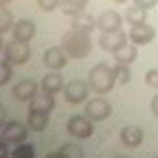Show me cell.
<instances>
[{
    "instance_id": "obj_1",
    "label": "cell",
    "mask_w": 158,
    "mask_h": 158,
    "mask_svg": "<svg viewBox=\"0 0 158 158\" xmlns=\"http://www.w3.org/2000/svg\"><path fill=\"white\" fill-rule=\"evenodd\" d=\"M60 46L65 49V52L71 59L79 60V59H85L90 54L92 48H94V43H92L90 33L71 29L62 36Z\"/></svg>"
},
{
    "instance_id": "obj_2",
    "label": "cell",
    "mask_w": 158,
    "mask_h": 158,
    "mask_svg": "<svg viewBox=\"0 0 158 158\" xmlns=\"http://www.w3.org/2000/svg\"><path fill=\"white\" fill-rule=\"evenodd\" d=\"M89 84L90 89L95 92L97 95H106L114 89L117 82V76L114 67H109L108 63H97L94 68L89 71Z\"/></svg>"
},
{
    "instance_id": "obj_3",
    "label": "cell",
    "mask_w": 158,
    "mask_h": 158,
    "mask_svg": "<svg viewBox=\"0 0 158 158\" xmlns=\"http://www.w3.org/2000/svg\"><path fill=\"white\" fill-rule=\"evenodd\" d=\"M32 51L27 41L11 40L2 48V59H8L13 65H25L30 60Z\"/></svg>"
},
{
    "instance_id": "obj_4",
    "label": "cell",
    "mask_w": 158,
    "mask_h": 158,
    "mask_svg": "<svg viewBox=\"0 0 158 158\" xmlns=\"http://www.w3.org/2000/svg\"><path fill=\"white\" fill-rule=\"evenodd\" d=\"M90 84L84 79H71L70 82L65 84L63 87V98L67 103L71 104H81L87 100L89 92H90Z\"/></svg>"
},
{
    "instance_id": "obj_5",
    "label": "cell",
    "mask_w": 158,
    "mask_h": 158,
    "mask_svg": "<svg viewBox=\"0 0 158 158\" xmlns=\"http://www.w3.org/2000/svg\"><path fill=\"white\" fill-rule=\"evenodd\" d=\"M67 131L76 139H89L95 131L94 120L84 114V115H73L67 122Z\"/></svg>"
},
{
    "instance_id": "obj_6",
    "label": "cell",
    "mask_w": 158,
    "mask_h": 158,
    "mask_svg": "<svg viewBox=\"0 0 158 158\" xmlns=\"http://www.w3.org/2000/svg\"><path fill=\"white\" fill-rule=\"evenodd\" d=\"M84 114L94 122H103L112 115V106L108 100L95 97L85 103Z\"/></svg>"
},
{
    "instance_id": "obj_7",
    "label": "cell",
    "mask_w": 158,
    "mask_h": 158,
    "mask_svg": "<svg viewBox=\"0 0 158 158\" xmlns=\"http://www.w3.org/2000/svg\"><path fill=\"white\" fill-rule=\"evenodd\" d=\"M128 33L123 30H115V32H101L98 38V44L104 52H114L117 49H120L123 44L128 43Z\"/></svg>"
},
{
    "instance_id": "obj_8",
    "label": "cell",
    "mask_w": 158,
    "mask_h": 158,
    "mask_svg": "<svg viewBox=\"0 0 158 158\" xmlns=\"http://www.w3.org/2000/svg\"><path fill=\"white\" fill-rule=\"evenodd\" d=\"M68 57L70 56L65 52V49L62 46H52V48H49V49L44 51V54H43V63H44L46 68L59 71L63 67H67Z\"/></svg>"
},
{
    "instance_id": "obj_9",
    "label": "cell",
    "mask_w": 158,
    "mask_h": 158,
    "mask_svg": "<svg viewBox=\"0 0 158 158\" xmlns=\"http://www.w3.org/2000/svg\"><path fill=\"white\" fill-rule=\"evenodd\" d=\"M27 136H29V131L21 122L11 120V122H5L2 125V138H5L11 144L25 142Z\"/></svg>"
},
{
    "instance_id": "obj_10",
    "label": "cell",
    "mask_w": 158,
    "mask_h": 158,
    "mask_svg": "<svg viewBox=\"0 0 158 158\" xmlns=\"http://www.w3.org/2000/svg\"><path fill=\"white\" fill-rule=\"evenodd\" d=\"M128 38L131 43H135L136 46H146L150 41H153L155 38V29L150 27L147 22H142L138 25H131V29L128 32Z\"/></svg>"
},
{
    "instance_id": "obj_11",
    "label": "cell",
    "mask_w": 158,
    "mask_h": 158,
    "mask_svg": "<svg viewBox=\"0 0 158 158\" xmlns=\"http://www.w3.org/2000/svg\"><path fill=\"white\" fill-rule=\"evenodd\" d=\"M122 15H118L117 11H104L97 18V29L100 32H115V30H122V24H123Z\"/></svg>"
},
{
    "instance_id": "obj_12",
    "label": "cell",
    "mask_w": 158,
    "mask_h": 158,
    "mask_svg": "<svg viewBox=\"0 0 158 158\" xmlns=\"http://www.w3.org/2000/svg\"><path fill=\"white\" fill-rule=\"evenodd\" d=\"M11 94L16 101H30L38 94V84L33 79H22L13 87Z\"/></svg>"
},
{
    "instance_id": "obj_13",
    "label": "cell",
    "mask_w": 158,
    "mask_h": 158,
    "mask_svg": "<svg viewBox=\"0 0 158 158\" xmlns=\"http://www.w3.org/2000/svg\"><path fill=\"white\" fill-rule=\"evenodd\" d=\"M56 108V100L52 94L48 92H41L36 94L30 101H29V111H36V112H44V114H51Z\"/></svg>"
},
{
    "instance_id": "obj_14",
    "label": "cell",
    "mask_w": 158,
    "mask_h": 158,
    "mask_svg": "<svg viewBox=\"0 0 158 158\" xmlns=\"http://www.w3.org/2000/svg\"><path fill=\"white\" fill-rule=\"evenodd\" d=\"M13 36L16 40H21V41H30V40L35 38V33H36V25L35 22L29 21V19H19L18 22H15L13 25Z\"/></svg>"
},
{
    "instance_id": "obj_15",
    "label": "cell",
    "mask_w": 158,
    "mask_h": 158,
    "mask_svg": "<svg viewBox=\"0 0 158 158\" xmlns=\"http://www.w3.org/2000/svg\"><path fill=\"white\" fill-rule=\"evenodd\" d=\"M120 141L127 147H138L144 141V131L138 125H127L120 131Z\"/></svg>"
},
{
    "instance_id": "obj_16",
    "label": "cell",
    "mask_w": 158,
    "mask_h": 158,
    "mask_svg": "<svg viewBox=\"0 0 158 158\" xmlns=\"http://www.w3.org/2000/svg\"><path fill=\"white\" fill-rule=\"evenodd\" d=\"M71 29L92 33V32L97 29V19L92 16L90 13H87L84 10L81 13H77V15L71 16Z\"/></svg>"
},
{
    "instance_id": "obj_17",
    "label": "cell",
    "mask_w": 158,
    "mask_h": 158,
    "mask_svg": "<svg viewBox=\"0 0 158 158\" xmlns=\"http://www.w3.org/2000/svg\"><path fill=\"white\" fill-rule=\"evenodd\" d=\"M40 87H41V90L48 92V94L56 95V94H59V92H62L63 87H65L63 76H62L59 71H54V70H52L51 73H48V74L41 79Z\"/></svg>"
},
{
    "instance_id": "obj_18",
    "label": "cell",
    "mask_w": 158,
    "mask_h": 158,
    "mask_svg": "<svg viewBox=\"0 0 158 158\" xmlns=\"http://www.w3.org/2000/svg\"><path fill=\"white\" fill-rule=\"evenodd\" d=\"M27 125L32 131H36V133H41L44 131L49 125V114L44 112H36V111H29L27 115Z\"/></svg>"
},
{
    "instance_id": "obj_19",
    "label": "cell",
    "mask_w": 158,
    "mask_h": 158,
    "mask_svg": "<svg viewBox=\"0 0 158 158\" xmlns=\"http://www.w3.org/2000/svg\"><path fill=\"white\" fill-rule=\"evenodd\" d=\"M138 57V49L136 44H123L120 49H117L114 52V59L117 63H125V65H131Z\"/></svg>"
},
{
    "instance_id": "obj_20",
    "label": "cell",
    "mask_w": 158,
    "mask_h": 158,
    "mask_svg": "<svg viewBox=\"0 0 158 158\" xmlns=\"http://www.w3.org/2000/svg\"><path fill=\"white\" fill-rule=\"evenodd\" d=\"M90 0H60L59 10L62 15L65 16H74L77 13H81L85 10Z\"/></svg>"
},
{
    "instance_id": "obj_21",
    "label": "cell",
    "mask_w": 158,
    "mask_h": 158,
    "mask_svg": "<svg viewBox=\"0 0 158 158\" xmlns=\"http://www.w3.org/2000/svg\"><path fill=\"white\" fill-rule=\"evenodd\" d=\"M125 21L130 24V25H138V24H142V22H147V10H144L138 5H131L125 10Z\"/></svg>"
},
{
    "instance_id": "obj_22",
    "label": "cell",
    "mask_w": 158,
    "mask_h": 158,
    "mask_svg": "<svg viewBox=\"0 0 158 158\" xmlns=\"http://www.w3.org/2000/svg\"><path fill=\"white\" fill-rule=\"evenodd\" d=\"M11 158H35V149L32 144L21 142L11 150Z\"/></svg>"
},
{
    "instance_id": "obj_23",
    "label": "cell",
    "mask_w": 158,
    "mask_h": 158,
    "mask_svg": "<svg viewBox=\"0 0 158 158\" xmlns=\"http://www.w3.org/2000/svg\"><path fill=\"white\" fill-rule=\"evenodd\" d=\"M13 25H15V21H13L11 11L6 8V5H2L0 6V32H2V35L11 30Z\"/></svg>"
},
{
    "instance_id": "obj_24",
    "label": "cell",
    "mask_w": 158,
    "mask_h": 158,
    "mask_svg": "<svg viewBox=\"0 0 158 158\" xmlns=\"http://www.w3.org/2000/svg\"><path fill=\"white\" fill-rule=\"evenodd\" d=\"M59 150L62 153V158H82L84 156V150L79 146H76V144H65Z\"/></svg>"
},
{
    "instance_id": "obj_25",
    "label": "cell",
    "mask_w": 158,
    "mask_h": 158,
    "mask_svg": "<svg viewBox=\"0 0 158 158\" xmlns=\"http://www.w3.org/2000/svg\"><path fill=\"white\" fill-rule=\"evenodd\" d=\"M114 70H115V76H117V82L120 85H127L130 82V79H131V71L128 68V65L117 63L114 67Z\"/></svg>"
},
{
    "instance_id": "obj_26",
    "label": "cell",
    "mask_w": 158,
    "mask_h": 158,
    "mask_svg": "<svg viewBox=\"0 0 158 158\" xmlns=\"http://www.w3.org/2000/svg\"><path fill=\"white\" fill-rule=\"evenodd\" d=\"M11 62L8 59H2L0 63V85H6L8 81L13 77V67Z\"/></svg>"
},
{
    "instance_id": "obj_27",
    "label": "cell",
    "mask_w": 158,
    "mask_h": 158,
    "mask_svg": "<svg viewBox=\"0 0 158 158\" xmlns=\"http://www.w3.org/2000/svg\"><path fill=\"white\" fill-rule=\"evenodd\" d=\"M36 3L44 13H52L56 8H59L60 0H36Z\"/></svg>"
},
{
    "instance_id": "obj_28",
    "label": "cell",
    "mask_w": 158,
    "mask_h": 158,
    "mask_svg": "<svg viewBox=\"0 0 158 158\" xmlns=\"http://www.w3.org/2000/svg\"><path fill=\"white\" fill-rule=\"evenodd\" d=\"M146 84L149 85V87H152V89H158V70H149L147 73H146Z\"/></svg>"
},
{
    "instance_id": "obj_29",
    "label": "cell",
    "mask_w": 158,
    "mask_h": 158,
    "mask_svg": "<svg viewBox=\"0 0 158 158\" xmlns=\"http://www.w3.org/2000/svg\"><path fill=\"white\" fill-rule=\"evenodd\" d=\"M10 144L11 142H8L5 138H0V156L2 158H6V156H11V152H8L10 150Z\"/></svg>"
},
{
    "instance_id": "obj_30",
    "label": "cell",
    "mask_w": 158,
    "mask_h": 158,
    "mask_svg": "<svg viewBox=\"0 0 158 158\" xmlns=\"http://www.w3.org/2000/svg\"><path fill=\"white\" fill-rule=\"evenodd\" d=\"M133 3L141 6V8H144V10H150V8H153L158 3V0H133Z\"/></svg>"
},
{
    "instance_id": "obj_31",
    "label": "cell",
    "mask_w": 158,
    "mask_h": 158,
    "mask_svg": "<svg viewBox=\"0 0 158 158\" xmlns=\"http://www.w3.org/2000/svg\"><path fill=\"white\" fill-rule=\"evenodd\" d=\"M150 109H152V112L158 117V94L152 98V101H150Z\"/></svg>"
},
{
    "instance_id": "obj_32",
    "label": "cell",
    "mask_w": 158,
    "mask_h": 158,
    "mask_svg": "<svg viewBox=\"0 0 158 158\" xmlns=\"http://www.w3.org/2000/svg\"><path fill=\"white\" fill-rule=\"evenodd\" d=\"M11 2H13V0H0V3H2V5H8Z\"/></svg>"
},
{
    "instance_id": "obj_33",
    "label": "cell",
    "mask_w": 158,
    "mask_h": 158,
    "mask_svg": "<svg viewBox=\"0 0 158 158\" xmlns=\"http://www.w3.org/2000/svg\"><path fill=\"white\" fill-rule=\"evenodd\" d=\"M112 2H115V3H120V5H122V3L128 2V0H112Z\"/></svg>"
}]
</instances>
